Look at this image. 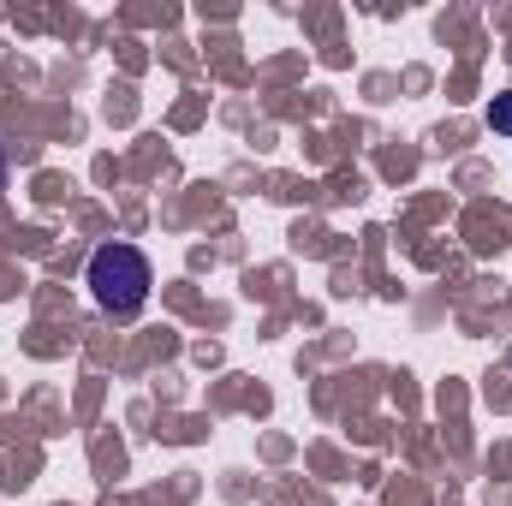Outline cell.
<instances>
[{
    "label": "cell",
    "mask_w": 512,
    "mask_h": 506,
    "mask_svg": "<svg viewBox=\"0 0 512 506\" xmlns=\"http://www.w3.org/2000/svg\"><path fill=\"white\" fill-rule=\"evenodd\" d=\"M489 126L501 131V137H512V90H507V96H495V102H489Z\"/></svg>",
    "instance_id": "cell-2"
},
{
    "label": "cell",
    "mask_w": 512,
    "mask_h": 506,
    "mask_svg": "<svg viewBox=\"0 0 512 506\" xmlns=\"http://www.w3.org/2000/svg\"><path fill=\"white\" fill-rule=\"evenodd\" d=\"M6 167H12V155H6V143H0V191H6Z\"/></svg>",
    "instance_id": "cell-3"
},
{
    "label": "cell",
    "mask_w": 512,
    "mask_h": 506,
    "mask_svg": "<svg viewBox=\"0 0 512 506\" xmlns=\"http://www.w3.org/2000/svg\"><path fill=\"white\" fill-rule=\"evenodd\" d=\"M84 286H90V304L102 310V316H137L143 304H149V286H155V268H149V256L126 245V239H108V245H96L90 262H84Z\"/></svg>",
    "instance_id": "cell-1"
}]
</instances>
